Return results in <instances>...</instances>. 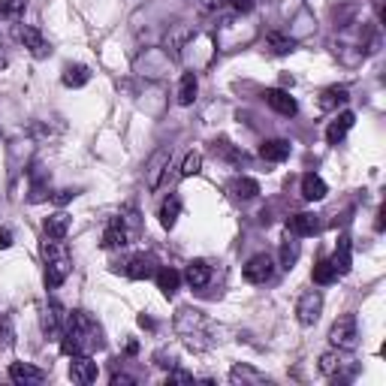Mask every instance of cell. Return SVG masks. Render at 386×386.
<instances>
[{"label":"cell","mask_w":386,"mask_h":386,"mask_svg":"<svg viewBox=\"0 0 386 386\" xmlns=\"http://www.w3.org/2000/svg\"><path fill=\"white\" fill-rule=\"evenodd\" d=\"M13 245V233L9 230H0V247H9Z\"/></svg>","instance_id":"cell-39"},{"label":"cell","mask_w":386,"mask_h":386,"mask_svg":"<svg viewBox=\"0 0 386 386\" xmlns=\"http://www.w3.org/2000/svg\"><path fill=\"white\" fill-rule=\"evenodd\" d=\"M154 281H157V290L163 293V296H175L178 287H181V271H175L172 266H163L154 271Z\"/></svg>","instance_id":"cell-17"},{"label":"cell","mask_w":386,"mask_h":386,"mask_svg":"<svg viewBox=\"0 0 386 386\" xmlns=\"http://www.w3.org/2000/svg\"><path fill=\"white\" fill-rule=\"evenodd\" d=\"M70 378H73L76 383H94V380H97V362L90 359L88 353L73 356V362H70Z\"/></svg>","instance_id":"cell-13"},{"label":"cell","mask_w":386,"mask_h":386,"mask_svg":"<svg viewBox=\"0 0 386 386\" xmlns=\"http://www.w3.org/2000/svg\"><path fill=\"white\" fill-rule=\"evenodd\" d=\"M329 193V187H326V181L320 178V175H314V172H308L302 178V197L308 199V202H320L323 197Z\"/></svg>","instance_id":"cell-21"},{"label":"cell","mask_w":386,"mask_h":386,"mask_svg":"<svg viewBox=\"0 0 386 386\" xmlns=\"http://www.w3.org/2000/svg\"><path fill=\"white\" fill-rule=\"evenodd\" d=\"M175 329H178L181 338H185L190 347H202L199 338L209 335V320H206V314H202V311L185 308V311H178V317H175Z\"/></svg>","instance_id":"cell-4"},{"label":"cell","mask_w":386,"mask_h":386,"mask_svg":"<svg viewBox=\"0 0 386 386\" xmlns=\"http://www.w3.org/2000/svg\"><path fill=\"white\" fill-rule=\"evenodd\" d=\"M166 383H193V374H187V371H169Z\"/></svg>","instance_id":"cell-36"},{"label":"cell","mask_w":386,"mask_h":386,"mask_svg":"<svg viewBox=\"0 0 386 386\" xmlns=\"http://www.w3.org/2000/svg\"><path fill=\"white\" fill-rule=\"evenodd\" d=\"M347 97H350V90L344 85H332V88H326L323 94H320V109H335V106H341L347 103Z\"/></svg>","instance_id":"cell-25"},{"label":"cell","mask_w":386,"mask_h":386,"mask_svg":"<svg viewBox=\"0 0 386 386\" xmlns=\"http://www.w3.org/2000/svg\"><path fill=\"white\" fill-rule=\"evenodd\" d=\"M18 40L25 42V49L33 54V58H49V54H52V45H49V40H45L37 28H30V25L18 28Z\"/></svg>","instance_id":"cell-9"},{"label":"cell","mask_w":386,"mask_h":386,"mask_svg":"<svg viewBox=\"0 0 386 386\" xmlns=\"http://www.w3.org/2000/svg\"><path fill=\"white\" fill-rule=\"evenodd\" d=\"M42 230H45V235H49V238H54V242H64L66 233H70V218H66L64 211H54V214L45 218Z\"/></svg>","instance_id":"cell-19"},{"label":"cell","mask_w":386,"mask_h":386,"mask_svg":"<svg viewBox=\"0 0 386 386\" xmlns=\"http://www.w3.org/2000/svg\"><path fill=\"white\" fill-rule=\"evenodd\" d=\"M73 197H76V190H70V187H64V190H58V193H54V197H52V199H54V202H58V206H64V202H70Z\"/></svg>","instance_id":"cell-37"},{"label":"cell","mask_w":386,"mask_h":386,"mask_svg":"<svg viewBox=\"0 0 386 386\" xmlns=\"http://www.w3.org/2000/svg\"><path fill=\"white\" fill-rule=\"evenodd\" d=\"M199 169H202V154L199 151H187L185 160H181V178L199 175Z\"/></svg>","instance_id":"cell-33"},{"label":"cell","mask_w":386,"mask_h":386,"mask_svg":"<svg viewBox=\"0 0 386 386\" xmlns=\"http://www.w3.org/2000/svg\"><path fill=\"white\" fill-rule=\"evenodd\" d=\"M28 0H0V18H18L25 13Z\"/></svg>","instance_id":"cell-34"},{"label":"cell","mask_w":386,"mask_h":386,"mask_svg":"<svg viewBox=\"0 0 386 386\" xmlns=\"http://www.w3.org/2000/svg\"><path fill=\"white\" fill-rule=\"evenodd\" d=\"M64 323H66V311L61 302H49V308H45V317H42V326L45 332H64Z\"/></svg>","instance_id":"cell-20"},{"label":"cell","mask_w":386,"mask_h":386,"mask_svg":"<svg viewBox=\"0 0 386 386\" xmlns=\"http://www.w3.org/2000/svg\"><path fill=\"white\" fill-rule=\"evenodd\" d=\"M154 271H157V259L151 254H136L124 263V275L133 281H148V278H154Z\"/></svg>","instance_id":"cell-8"},{"label":"cell","mask_w":386,"mask_h":386,"mask_svg":"<svg viewBox=\"0 0 386 386\" xmlns=\"http://www.w3.org/2000/svg\"><path fill=\"white\" fill-rule=\"evenodd\" d=\"M197 88H199L197 73H185V76H181V82H178V103L181 106H190L193 100H197Z\"/></svg>","instance_id":"cell-26"},{"label":"cell","mask_w":386,"mask_h":386,"mask_svg":"<svg viewBox=\"0 0 386 386\" xmlns=\"http://www.w3.org/2000/svg\"><path fill=\"white\" fill-rule=\"evenodd\" d=\"M61 82H64L66 88H82V85L90 82V70H88L85 64H66V66H64Z\"/></svg>","instance_id":"cell-22"},{"label":"cell","mask_w":386,"mask_h":386,"mask_svg":"<svg viewBox=\"0 0 386 386\" xmlns=\"http://www.w3.org/2000/svg\"><path fill=\"white\" fill-rule=\"evenodd\" d=\"M178 214H181V199L172 193V197L163 199L160 214H157V218H160V223H163V230H172V226L178 223Z\"/></svg>","instance_id":"cell-24"},{"label":"cell","mask_w":386,"mask_h":386,"mask_svg":"<svg viewBox=\"0 0 386 386\" xmlns=\"http://www.w3.org/2000/svg\"><path fill=\"white\" fill-rule=\"evenodd\" d=\"M299 254H302L299 242H296V238H287V242L281 245V266L283 269H293V266L299 263Z\"/></svg>","instance_id":"cell-32"},{"label":"cell","mask_w":386,"mask_h":386,"mask_svg":"<svg viewBox=\"0 0 386 386\" xmlns=\"http://www.w3.org/2000/svg\"><path fill=\"white\" fill-rule=\"evenodd\" d=\"M223 4H230V6L235 9V13H242V16H247V13H251V9L257 6V0H223Z\"/></svg>","instance_id":"cell-35"},{"label":"cell","mask_w":386,"mask_h":386,"mask_svg":"<svg viewBox=\"0 0 386 386\" xmlns=\"http://www.w3.org/2000/svg\"><path fill=\"white\" fill-rule=\"evenodd\" d=\"M139 326H142V329H154V320H151V317H145V314H142V317H139Z\"/></svg>","instance_id":"cell-40"},{"label":"cell","mask_w":386,"mask_h":386,"mask_svg":"<svg viewBox=\"0 0 386 386\" xmlns=\"http://www.w3.org/2000/svg\"><path fill=\"white\" fill-rule=\"evenodd\" d=\"M311 278H314V283H320V287H326V283H335V281H338V271H335V266L329 263V259H317V266H314V271H311Z\"/></svg>","instance_id":"cell-28"},{"label":"cell","mask_w":386,"mask_h":386,"mask_svg":"<svg viewBox=\"0 0 386 386\" xmlns=\"http://www.w3.org/2000/svg\"><path fill=\"white\" fill-rule=\"evenodd\" d=\"M136 235H139V214H136L133 209H127V211L115 214V218L106 223V230H103V247H106V251H115V247L130 245Z\"/></svg>","instance_id":"cell-3"},{"label":"cell","mask_w":386,"mask_h":386,"mask_svg":"<svg viewBox=\"0 0 386 386\" xmlns=\"http://www.w3.org/2000/svg\"><path fill=\"white\" fill-rule=\"evenodd\" d=\"M329 341H332L338 350H353L359 344V323H356V314H344L338 317L329 329Z\"/></svg>","instance_id":"cell-5"},{"label":"cell","mask_w":386,"mask_h":386,"mask_svg":"<svg viewBox=\"0 0 386 386\" xmlns=\"http://www.w3.org/2000/svg\"><path fill=\"white\" fill-rule=\"evenodd\" d=\"M100 344H103L100 341V329L85 311L66 314V323H64V332H61V350L66 356L90 353V350H97Z\"/></svg>","instance_id":"cell-1"},{"label":"cell","mask_w":386,"mask_h":386,"mask_svg":"<svg viewBox=\"0 0 386 386\" xmlns=\"http://www.w3.org/2000/svg\"><path fill=\"white\" fill-rule=\"evenodd\" d=\"M166 169H169V151H157V154L151 157L148 169H145V172H148V187H151V190L160 187V175L166 172Z\"/></svg>","instance_id":"cell-23"},{"label":"cell","mask_w":386,"mask_h":386,"mask_svg":"<svg viewBox=\"0 0 386 386\" xmlns=\"http://www.w3.org/2000/svg\"><path fill=\"white\" fill-rule=\"evenodd\" d=\"M42 259H45V287L54 290L70 278L73 271V259H70V251H66L64 242H45L42 245Z\"/></svg>","instance_id":"cell-2"},{"label":"cell","mask_w":386,"mask_h":386,"mask_svg":"<svg viewBox=\"0 0 386 386\" xmlns=\"http://www.w3.org/2000/svg\"><path fill=\"white\" fill-rule=\"evenodd\" d=\"M230 190H233V197L235 199H254L257 197V193H259V185H257V181L254 178H235L233 181V185H230Z\"/></svg>","instance_id":"cell-27"},{"label":"cell","mask_w":386,"mask_h":386,"mask_svg":"<svg viewBox=\"0 0 386 386\" xmlns=\"http://www.w3.org/2000/svg\"><path fill=\"white\" fill-rule=\"evenodd\" d=\"M320 311H323V296L320 290H305L299 302H296V317L302 326H314L317 320H320Z\"/></svg>","instance_id":"cell-7"},{"label":"cell","mask_w":386,"mask_h":386,"mask_svg":"<svg viewBox=\"0 0 386 386\" xmlns=\"http://www.w3.org/2000/svg\"><path fill=\"white\" fill-rule=\"evenodd\" d=\"M353 121H356L353 112H341V115H338L332 124H329V130H326V142H329V145L344 142V136L350 133V127H353Z\"/></svg>","instance_id":"cell-16"},{"label":"cell","mask_w":386,"mask_h":386,"mask_svg":"<svg viewBox=\"0 0 386 386\" xmlns=\"http://www.w3.org/2000/svg\"><path fill=\"white\" fill-rule=\"evenodd\" d=\"M230 380H233V383H266V374L254 371L251 365H235V368L230 371Z\"/></svg>","instance_id":"cell-31"},{"label":"cell","mask_w":386,"mask_h":386,"mask_svg":"<svg viewBox=\"0 0 386 386\" xmlns=\"http://www.w3.org/2000/svg\"><path fill=\"white\" fill-rule=\"evenodd\" d=\"M9 380L21 383V386H37L45 380V371L30 365V362H13V365H9Z\"/></svg>","instance_id":"cell-10"},{"label":"cell","mask_w":386,"mask_h":386,"mask_svg":"<svg viewBox=\"0 0 386 386\" xmlns=\"http://www.w3.org/2000/svg\"><path fill=\"white\" fill-rule=\"evenodd\" d=\"M112 383L121 386V383H136V378H130V374H112Z\"/></svg>","instance_id":"cell-38"},{"label":"cell","mask_w":386,"mask_h":386,"mask_svg":"<svg viewBox=\"0 0 386 386\" xmlns=\"http://www.w3.org/2000/svg\"><path fill=\"white\" fill-rule=\"evenodd\" d=\"M242 275H245L247 283H266V281L275 278V259H271L269 254H254L245 263Z\"/></svg>","instance_id":"cell-6"},{"label":"cell","mask_w":386,"mask_h":386,"mask_svg":"<svg viewBox=\"0 0 386 386\" xmlns=\"http://www.w3.org/2000/svg\"><path fill=\"white\" fill-rule=\"evenodd\" d=\"M287 230L296 235V238H302V235H317V233H320V218H317V214H311V211L293 214V218L287 221Z\"/></svg>","instance_id":"cell-12"},{"label":"cell","mask_w":386,"mask_h":386,"mask_svg":"<svg viewBox=\"0 0 386 386\" xmlns=\"http://www.w3.org/2000/svg\"><path fill=\"white\" fill-rule=\"evenodd\" d=\"M266 103L278 112V115H287V118H293L299 112V103H296V97H290L283 88H269L266 90Z\"/></svg>","instance_id":"cell-11"},{"label":"cell","mask_w":386,"mask_h":386,"mask_svg":"<svg viewBox=\"0 0 386 386\" xmlns=\"http://www.w3.org/2000/svg\"><path fill=\"white\" fill-rule=\"evenodd\" d=\"M185 281L190 283V287H206V283L211 281V266L206 263V259H190L187 269H185Z\"/></svg>","instance_id":"cell-18"},{"label":"cell","mask_w":386,"mask_h":386,"mask_svg":"<svg viewBox=\"0 0 386 386\" xmlns=\"http://www.w3.org/2000/svg\"><path fill=\"white\" fill-rule=\"evenodd\" d=\"M290 151H293V145L287 139H266L259 145V157L269 163H283L290 157Z\"/></svg>","instance_id":"cell-15"},{"label":"cell","mask_w":386,"mask_h":386,"mask_svg":"<svg viewBox=\"0 0 386 386\" xmlns=\"http://www.w3.org/2000/svg\"><path fill=\"white\" fill-rule=\"evenodd\" d=\"M329 263L335 266L338 278L347 275V271L353 269V247H350V238H347V235L338 238V247H335V254H332V259H329Z\"/></svg>","instance_id":"cell-14"},{"label":"cell","mask_w":386,"mask_h":386,"mask_svg":"<svg viewBox=\"0 0 386 386\" xmlns=\"http://www.w3.org/2000/svg\"><path fill=\"white\" fill-rule=\"evenodd\" d=\"M344 362H347V359L338 353V347H335L332 353H323V356H320V371L329 374V378H338V371L344 368Z\"/></svg>","instance_id":"cell-30"},{"label":"cell","mask_w":386,"mask_h":386,"mask_svg":"<svg viewBox=\"0 0 386 386\" xmlns=\"http://www.w3.org/2000/svg\"><path fill=\"white\" fill-rule=\"evenodd\" d=\"M266 45H269L271 54H290L293 49H296V40H293V37H283V33H269Z\"/></svg>","instance_id":"cell-29"}]
</instances>
